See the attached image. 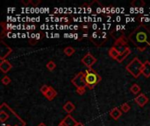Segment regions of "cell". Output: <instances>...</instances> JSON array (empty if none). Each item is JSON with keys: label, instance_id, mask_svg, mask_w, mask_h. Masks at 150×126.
<instances>
[{"label": "cell", "instance_id": "6da1fadb", "mask_svg": "<svg viewBox=\"0 0 150 126\" xmlns=\"http://www.w3.org/2000/svg\"><path fill=\"white\" fill-rule=\"evenodd\" d=\"M129 40L142 52L150 46V30L144 25H141L129 35Z\"/></svg>", "mask_w": 150, "mask_h": 126}, {"label": "cell", "instance_id": "7a4b0ae2", "mask_svg": "<svg viewBox=\"0 0 150 126\" xmlns=\"http://www.w3.org/2000/svg\"><path fill=\"white\" fill-rule=\"evenodd\" d=\"M101 81L100 75L91 67L85 70V83L86 87L89 89H93Z\"/></svg>", "mask_w": 150, "mask_h": 126}, {"label": "cell", "instance_id": "3957f363", "mask_svg": "<svg viewBox=\"0 0 150 126\" xmlns=\"http://www.w3.org/2000/svg\"><path fill=\"white\" fill-rule=\"evenodd\" d=\"M142 67L143 63L136 57L126 67V69L134 78H138L142 74Z\"/></svg>", "mask_w": 150, "mask_h": 126}, {"label": "cell", "instance_id": "277c9868", "mask_svg": "<svg viewBox=\"0 0 150 126\" xmlns=\"http://www.w3.org/2000/svg\"><path fill=\"white\" fill-rule=\"evenodd\" d=\"M72 83L76 87V89H85L86 83H85V75L83 72L78 73L75 78L72 80Z\"/></svg>", "mask_w": 150, "mask_h": 126}, {"label": "cell", "instance_id": "5b68a950", "mask_svg": "<svg viewBox=\"0 0 150 126\" xmlns=\"http://www.w3.org/2000/svg\"><path fill=\"white\" fill-rule=\"evenodd\" d=\"M127 39L123 35H122L121 37H119V39H118L116 40V42L114 43V47L121 53L122 52H124L126 50V48L127 47Z\"/></svg>", "mask_w": 150, "mask_h": 126}, {"label": "cell", "instance_id": "8992f818", "mask_svg": "<svg viewBox=\"0 0 150 126\" xmlns=\"http://www.w3.org/2000/svg\"><path fill=\"white\" fill-rule=\"evenodd\" d=\"M96 61H97V59L90 53H88L82 59V63H83L84 65H85L87 67V68L91 67L95 63H96Z\"/></svg>", "mask_w": 150, "mask_h": 126}, {"label": "cell", "instance_id": "52a82bcc", "mask_svg": "<svg viewBox=\"0 0 150 126\" xmlns=\"http://www.w3.org/2000/svg\"><path fill=\"white\" fill-rule=\"evenodd\" d=\"M11 47H9L7 45H5L4 43V41H1V43H0V54H1L0 59H1V61L5 60V58L11 53Z\"/></svg>", "mask_w": 150, "mask_h": 126}, {"label": "cell", "instance_id": "ba28073f", "mask_svg": "<svg viewBox=\"0 0 150 126\" xmlns=\"http://www.w3.org/2000/svg\"><path fill=\"white\" fill-rule=\"evenodd\" d=\"M76 123H77V122L70 115H69L59 123L58 126H76Z\"/></svg>", "mask_w": 150, "mask_h": 126}, {"label": "cell", "instance_id": "9c48e42d", "mask_svg": "<svg viewBox=\"0 0 150 126\" xmlns=\"http://www.w3.org/2000/svg\"><path fill=\"white\" fill-rule=\"evenodd\" d=\"M134 101L140 107H144L148 102V98L144 94H140L134 98Z\"/></svg>", "mask_w": 150, "mask_h": 126}, {"label": "cell", "instance_id": "30bf717a", "mask_svg": "<svg viewBox=\"0 0 150 126\" xmlns=\"http://www.w3.org/2000/svg\"><path fill=\"white\" fill-rule=\"evenodd\" d=\"M11 67H12L11 64L7 60L1 61V63H0V69H1V71L3 73H7L8 71H10Z\"/></svg>", "mask_w": 150, "mask_h": 126}, {"label": "cell", "instance_id": "8fae6325", "mask_svg": "<svg viewBox=\"0 0 150 126\" xmlns=\"http://www.w3.org/2000/svg\"><path fill=\"white\" fill-rule=\"evenodd\" d=\"M131 53V49L129 48V47H127L126 48V50L124 51V52H122L120 54H119V57L117 58V61L118 62H119V63H121L122 61H123L127 57V56L129 55Z\"/></svg>", "mask_w": 150, "mask_h": 126}, {"label": "cell", "instance_id": "7c38bea8", "mask_svg": "<svg viewBox=\"0 0 150 126\" xmlns=\"http://www.w3.org/2000/svg\"><path fill=\"white\" fill-rule=\"evenodd\" d=\"M142 75L148 78L150 77V62L149 61H146L145 63H143V67H142Z\"/></svg>", "mask_w": 150, "mask_h": 126}, {"label": "cell", "instance_id": "4fadbf2b", "mask_svg": "<svg viewBox=\"0 0 150 126\" xmlns=\"http://www.w3.org/2000/svg\"><path fill=\"white\" fill-rule=\"evenodd\" d=\"M121 115H122V112H121V110L119 109H118V108H114V109H112V110H111V112H110V116L112 117V119H114V120H118L120 117H121Z\"/></svg>", "mask_w": 150, "mask_h": 126}, {"label": "cell", "instance_id": "5bb4252c", "mask_svg": "<svg viewBox=\"0 0 150 126\" xmlns=\"http://www.w3.org/2000/svg\"><path fill=\"white\" fill-rule=\"evenodd\" d=\"M57 95V92L54 90V88H52V87H50V89H49V90L48 91V93L45 95V96H46V98L48 100H49V101H52L54 97H56Z\"/></svg>", "mask_w": 150, "mask_h": 126}, {"label": "cell", "instance_id": "9a60e30c", "mask_svg": "<svg viewBox=\"0 0 150 126\" xmlns=\"http://www.w3.org/2000/svg\"><path fill=\"white\" fill-rule=\"evenodd\" d=\"M9 117H10V116L8 114V112L0 109V122L4 123L7 122V120H9Z\"/></svg>", "mask_w": 150, "mask_h": 126}, {"label": "cell", "instance_id": "2e32d148", "mask_svg": "<svg viewBox=\"0 0 150 126\" xmlns=\"http://www.w3.org/2000/svg\"><path fill=\"white\" fill-rule=\"evenodd\" d=\"M120 53L114 47H112V48H110V50H109V55H110V57L113 60H117V58L119 56Z\"/></svg>", "mask_w": 150, "mask_h": 126}, {"label": "cell", "instance_id": "e0dca14e", "mask_svg": "<svg viewBox=\"0 0 150 126\" xmlns=\"http://www.w3.org/2000/svg\"><path fill=\"white\" fill-rule=\"evenodd\" d=\"M63 109L67 112V113H71L72 111L75 110V105L71 102H68L64 104Z\"/></svg>", "mask_w": 150, "mask_h": 126}, {"label": "cell", "instance_id": "ac0fdd59", "mask_svg": "<svg viewBox=\"0 0 150 126\" xmlns=\"http://www.w3.org/2000/svg\"><path fill=\"white\" fill-rule=\"evenodd\" d=\"M130 91L132 92V94L133 95H138L141 92V87L138 85L137 83H134L133 85L130 88Z\"/></svg>", "mask_w": 150, "mask_h": 126}, {"label": "cell", "instance_id": "d6986e66", "mask_svg": "<svg viewBox=\"0 0 150 126\" xmlns=\"http://www.w3.org/2000/svg\"><path fill=\"white\" fill-rule=\"evenodd\" d=\"M75 53V49L71 47H68L64 49V53L67 55V56H71L73 55Z\"/></svg>", "mask_w": 150, "mask_h": 126}, {"label": "cell", "instance_id": "ffe728a7", "mask_svg": "<svg viewBox=\"0 0 150 126\" xmlns=\"http://www.w3.org/2000/svg\"><path fill=\"white\" fill-rule=\"evenodd\" d=\"M56 64L54 63L53 61H50L47 63V68L49 70V71H53V70L56 68Z\"/></svg>", "mask_w": 150, "mask_h": 126}, {"label": "cell", "instance_id": "44dd1931", "mask_svg": "<svg viewBox=\"0 0 150 126\" xmlns=\"http://www.w3.org/2000/svg\"><path fill=\"white\" fill-rule=\"evenodd\" d=\"M130 109H131V106L128 103H123V104L121 105V110L123 111V112H125V113L128 112Z\"/></svg>", "mask_w": 150, "mask_h": 126}, {"label": "cell", "instance_id": "7402d4cb", "mask_svg": "<svg viewBox=\"0 0 150 126\" xmlns=\"http://www.w3.org/2000/svg\"><path fill=\"white\" fill-rule=\"evenodd\" d=\"M11 78L9 76H7V75L4 76L3 79H2V83L4 84V85H8V84L11 83Z\"/></svg>", "mask_w": 150, "mask_h": 126}, {"label": "cell", "instance_id": "603a6c76", "mask_svg": "<svg viewBox=\"0 0 150 126\" xmlns=\"http://www.w3.org/2000/svg\"><path fill=\"white\" fill-rule=\"evenodd\" d=\"M49 89H50V87L49 86H48V85H43L42 88H40V92H42L44 95L48 93V91L49 90Z\"/></svg>", "mask_w": 150, "mask_h": 126}, {"label": "cell", "instance_id": "cb8c5ba5", "mask_svg": "<svg viewBox=\"0 0 150 126\" xmlns=\"http://www.w3.org/2000/svg\"><path fill=\"white\" fill-rule=\"evenodd\" d=\"M40 3V0H32V1H31V4H32L33 5H34L35 7H36Z\"/></svg>", "mask_w": 150, "mask_h": 126}, {"label": "cell", "instance_id": "d4e9b609", "mask_svg": "<svg viewBox=\"0 0 150 126\" xmlns=\"http://www.w3.org/2000/svg\"><path fill=\"white\" fill-rule=\"evenodd\" d=\"M21 3H22L23 5H27L28 4H30V3H31V1H29V0H26V1H25V0H22Z\"/></svg>", "mask_w": 150, "mask_h": 126}, {"label": "cell", "instance_id": "484cf974", "mask_svg": "<svg viewBox=\"0 0 150 126\" xmlns=\"http://www.w3.org/2000/svg\"><path fill=\"white\" fill-rule=\"evenodd\" d=\"M98 33H96V32H95V33H93V34H92V38L93 39H95V38H97L98 37Z\"/></svg>", "mask_w": 150, "mask_h": 126}, {"label": "cell", "instance_id": "4316f807", "mask_svg": "<svg viewBox=\"0 0 150 126\" xmlns=\"http://www.w3.org/2000/svg\"><path fill=\"white\" fill-rule=\"evenodd\" d=\"M40 38V34H39V33L35 34V39H39Z\"/></svg>", "mask_w": 150, "mask_h": 126}, {"label": "cell", "instance_id": "83f0119b", "mask_svg": "<svg viewBox=\"0 0 150 126\" xmlns=\"http://www.w3.org/2000/svg\"><path fill=\"white\" fill-rule=\"evenodd\" d=\"M76 126H84L83 123H80V122H78L77 123H76Z\"/></svg>", "mask_w": 150, "mask_h": 126}, {"label": "cell", "instance_id": "f1b7e54d", "mask_svg": "<svg viewBox=\"0 0 150 126\" xmlns=\"http://www.w3.org/2000/svg\"><path fill=\"white\" fill-rule=\"evenodd\" d=\"M83 28H84V29H85V30H87V29H88V26H87V25H84V26H83Z\"/></svg>", "mask_w": 150, "mask_h": 126}, {"label": "cell", "instance_id": "f546056e", "mask_svg": "<svg viewBox=\"0 0 150 126\" xmlns=\"http://www.w3.org/2000/svg\"><path fill=\"white\" fill-rule=\"evenodd\" d=\"M38 126H46V125H45L44 123H40V124H39Z\"/></svg>", "mask_w": 150, "mask_h": 126}, {"label": "cell", "instance_id": "4dcf8cb0", "mask_svg": "<svg viewBox=\"0 0 150 126\" xmlns=\"http://www.w3.org/2000/svg\"><path fill=\"white\" fill-rule=\"evenodd\" d=\"M5 126H11V125H9V124H7V125H5Z\"/></svg>", "mask_w": 150, "mask_h": 126}]
</instances>
